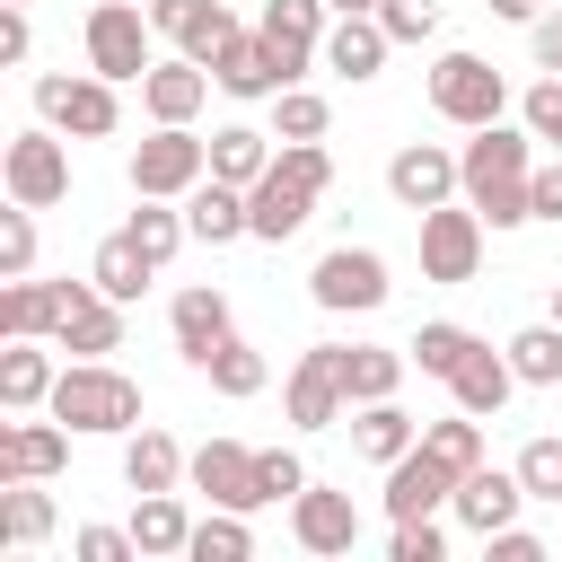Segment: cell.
Here are the masks:
<instances>
[{
    "label": "cell",
    "instance_id": "49",
    "mask_svg": "<svg viewBox=\"0 0 562 562\" xmlns=\"http://www.w3.org/2000/svg\"><path fill=\"white\" fill-rule=\"evenodd\" d=\"M70 553H79V562H132L140 544H132V527H79Z\"/></svg>",
    "mask_w": 562,
    "mask_h": 562
},
{
    "label": "cell",
    "instance_id": "56",
    "mask_svg": "<svg viewBox=\"0 0 562 562\" xmlns=\"http://www.w3.org/2000/svg\"><path fill=\"white\" fill-rule=\"evenodd\" d=\"M553 325H562V281H553Z\"/></svg>",
    "mask_w": 562,
    "mask_h": 562
},
{
    "label": "cell",
    "instance_id": "34",
    "mask_svg": "<svg viewBox=\"0 0 562 562\" xmlns=\"http://www.w3.org/2000/svg\"><path fill=\"white\" fill-rule=\"evenodd\" d=\"M193 369H202L220 395H263V378H272V369H263V351H255V342H237V334H228V342H211Z\"/></svg>",
    "mask_w": 562,
    "mask_h": 562
},
{
    "label": "cell",
    "instance_id": "11",
    "mask_svg": "<svg viewBox=\"0 0 562 562\" xmlns=\"http://www.w3.org/2000/svg\"><path fill=\"white\" fill-rule=\"evenodd\" d=\"M88 299H97V281H9L0 290V334H61Z\"/></svg>",
    "mask_w": 562,
    "mask_h": 562
},
{
    "label": "cell",
    "instance_id": "53",
    "mask_svg": "<svg viewBox=\"0 0 562 562\" xmlns=\"http://www.w3.org/2000/svg\"><path fill=\"white\" fill-rule=\"evenodd\" d=\"M536 70H562V0L536 18Z\"/></svg>",
    "mask_w": 562,
    "mask_h": 562
},
{
    "label": "cell",
    "instance_id": "24",
    "mask_svg": "<svg viewBox=\"0 0 562 562\" xmlns=\"http://www.w3.org/2000/svg\"><path fill=\"white\" fill-rule=\"evenodd\" d=\"M167 325H176V351H184V360H202L211 342H228V334H237V316H228V290H211V281H193V290H176V307H167Z\"/></svg>",
    "mask_w": 562,
    "mask_h": 562
},
{
    "label": "cell",
    "instance_id": "38",
    "mask_svg": "<svg viewBox=\"0 0 562 562\" xmlns=\"http://www.w3.org/2000/svg\"><path fill=\"white\" fill-rule=\"evenodd\" d=\"M193 562H246L255 553V527H246V509H211V518H193V544H184Z\"/></svg>",
    "mask_w": 562,
    "mask_h": 562
},
{
    "label": "cell",
    "instance_id": "30",
    "mask_svg": "<svg viewBox=\"0 0 562 562\" xmlns=\"http://www.w3.org/2000/svg\"><path fill=\"white\" fill-rule=\"evenodd\" d=\"M193 474V457L167 439V430H132V448H123V483L132 492H176Z\"/></svg>",
    "mask_w": 562,
    "mask_h": 562
},
{
    "label": "cell",
    "instance_id": "29",
    "mask_svg": "<svg viewBox=\"0 0 562 562\" xmlns=\"http://www.w3.org/2000/svg\"><path fill=\"white\" fill-rule=\"evenodd\" d=\"M149 272H158V263L140 255V237H132V228H114V237H105V246L88 255V281H97L105 299H123V307H132V299L149 290Z\"/></svg>",
    "mask_w": 562,
    "mask_h": 562
},
{
    "label": "cell",
    "instance_id": "54",
    "mask_svg": "<svg viewBox=\"0 0 562 562\" xmlns=\"http://www.w3.org/2000/svg\"><path fill=\"white\" fill-rule=\"evenodd\" d=\"M492 18H518V26H536V18H544V0H492Z\"/></svg>",
    "mask_w": 562,
    "mask_h": 562
},
{
    "label": "cell",
    "instance_id": "18",
    "mask_svg": "<svg viewBox=\"0 0 562 562\" xmlns=\"http://www.w3.org/2000/svg\"><path fill=\"white\" fill-rule=\"evenodd\" d=\"M149 26H158L176 53H193V61H220V44L237 35V18H228L220 0H149Z\"/></svg>",
    "mask_w": 562,
    "mask_h": 562
},
{
    "label": "cell",
    "instance_id": "5",
    "mask_svg": "<svg viewBox=\"0 0 562 562\" xmlns=\"http://www.w3.org/2000/svg\"><path fill=\"white\" fill-rule=\"evenodd\" d=\"M211 176V140H193L184 123H158L140 149H132V193H158V202H184L193 184Z\"/></svg>",
    "mask_w": 562,
    "mask_h": 562
},
{
    "label": "cell",
    "instance_id": "8",
    "mask_svg": "<svg viewBox=\"0 0 562 562\" xmlns=\"http://www.w3.org/2000/svg\"><path fill=\"white\" fill-rule=\"evenodd\" d=\"M474 272H483V211L430 202L422 211V281H474Z\"/></svg>",
    "mask_w": 562,
    "mask_h": 562
},
{
    "label": "cell",
    "instance_id": "6",
    "mask_svg": "<svg viewBox=\"0 0 562 562\" xmlns=\"http://www.w3.org/2000/svg\"><path fill=\"white\" fill-rule=\"evenodd\" d=\"M149 9H132V0H97L88 9V70H105V79H149Z\"/></svg>",
    "mask_w": 562,
    "mask_h": 562
},
{
    "label": "cell",
    "instance_id": "22",
    "mask_svg": "<svg viewBox=\"0 0 562 562\" xmlns=\"http://www.w3.org/2000/svg\"><path fill=\"white\" fill-rule=\"evenodd\" d=\"M474 536H492V527H509L518 509H527V483H518V465L501 474V465H474V474H457V501H448Z\"/></svg>",
    "mask_w": 562,
    "mask_h": 562
},
{
    "label": "cell",
    "instance_id": "36",
    "mask_svg": "<svg viewBox=\"0 0 562 562\" xmlns=\"http://www.w3.org/2000/svg\"><path fill=\"white\" fill-rule=\"evenodd\" d=\"M501 351H509L518 386H562V325H553V316H544V325H527V334H509Z\"/></svg>",
    "mask_w": 562,
    "mask_h": 562
},
{
    "label": "cell",
    "instance_id": "19",
    "mask_svg": "<svg viewBox=\"0 0 562 562\" xmlns=\"http://www.w3.org/2000/svg\"><path fill=\"white\" fill-rule=\"evenodd\" d=\"M386 26H378V9H334V26H325V70L334 79H378V61H386Z\"/></svg>",
    "mask_w": 562,
    "mask_h": 562
},
{
    "label": "cell",
    "instance_id": "16",
    "mask_svg": "<svg viewBox=\"0 0 562 562\" xmlns=\"http://www.w3.org/2000/svg\"><path fill=\"white\" fill-rule=\"evenodd\" d=\"M263 44H272V61L299 88V70L325 61V0H263Z\"/></svg>",
    "mask_w": 562,
    "mask_h": 562
},
{
    "label": "cell",
    "instance_id": "51",
    "mask_svg": "<svg viewBox=\"0 0 562 562\" xmlns=\"http://www.w3.org/2000/svg\"><path fill=\"white\" fill-rule=\"evenodd\" d=\"M527 211H536V220H562V158L527 176Z\"/></svg>",
    "mask_w": 562,
    "mask_h": 562
},
{
    "label": "cell",
    "instance_id": "23",
    "mask_svg": "<svg viewBox=\"0 0 562 562\" xmlns=\"http://www.w3.org/2000/svg\"><path fill=\"white\" fill-rule=\"evenodd\" d=\"M211 79H220L228 97H281V88H290V70L272 61V44H263V26H255V35L237 26V35L220 44V61H211Z\"/></svg>",
    "mask_w": 562,
    "mask_h": 562
},
{
    "label": "cell",
    "instance_id": "39",
    "mask_svg": "<svg viewBox=\"0 0 562 562\" xmlns=\"http://www.w3.org/2000/svg\"><path fill=\"white\" fill-rule=\"evenodd\" d=\"M132 237H140V255H149V263H167V255H176L193 228H184V211H167L158 193H140V211H132Z\"/></svg>",
    "mask_w": 562,
    "mask_h": 562
},
{
    "label": "cell",
    "instance_id": "40",
    "mask_svg": "<svg viewBox=\"0 0 562 562\" xmlns=\"http://www.w3.org/2000/svg\"><path fill=\"white\" fill-rule=\"evenodd\" d=\"M465 351H474V334H465V325H422V334L404 342V360H413L422 378H448V369H457Z\"/></svg>",
    "mask_w": 562,
    "mask_h": 562
},
{
    "label": "cell",
    "instance_id": "32",
    "mask_svg": "<svg viewBox=\"0 0 562 562\" xmlns=\"http://www.w3.org/2000/svg\"><path fill=\"white\" fill-rule=\"evenodd\" d=\"M132 544H140V553H158V562H167V553H184V544H193L184 501H176V492H140V509H132Z\"/></svg>",
    "mask_w": 562,
    "mask_h": 562
},
{
    "label": "cell",
    "instance_id": "20",
    "mask_svg": "<svg viewBox=\"0 0 562 562\" xmlns=\"http://www.w3.org/2000/svg\"><path fill=\"white\" fill-rule=\"evenodd\" d=\"M202 97H211V61H193V53H176V61H149V79H140V105H149V123H193V114H202Z\"/></svg>",
    "mask_w": 562,
    "mask_h": 562
},
{
    "label": "cell",
    "instance_id": "55",
    "mask_svg": "<svg viewBox=\"0 0 562 562\" xmlns=\"http://www.w3.org/2000/svg\"><path fill=\"white\" fill-rule=\"evenodd\" d=\"M325 9H378V0H325Z\"/></svg>",
    "mask_w": 562,
    "mask_h": 562
},
{
    "label": "cell",
    "instance_id": "2",
    "mask_svg": "<svg viewBox=\"0 0 562 562\" xmlns=\"http://www.w3.org/2000/svg\"><path fill=\"white\" fill-rule=\"evenodd\" d=\"M44 413L61 430H140V386L114 369V360H70L44 395Z\"/></svg>",
    "mask_w": 562,
    "mask_h": 562
},
{
    "label": "cell",
    "instance_id": "27",
    "mask_svg": "<svg viewBox=\"0 0 562 562\" xmlns=\"http://www.w3.org/2000/svg\"><path fill=\"white\" fill-rule=\"evenodd\" d=\"M53 378H61L53 351H44L35 334H9V351H0V404H9V413H35V404L53 395Z\"/></svg>",
    "mask_w": 562,
    "mask_h": 562
},
{
    "label": "cell",
    "instance_id": "3",
    "mask_svg": "<svg viewBox=\"0 0 562 562\" xmlns=\"http://www.w3.org/2000/svg\"><path fill=\"white\" fill-rule=\"evenodd\" d=\"M35 114H44L53 132H70V140H114V123H123L105 70H79V79L44 70V79H35Z\"/></svg>",
    "mask_w": 562,
    "mask_h": 562
},
{
    "label": "cell",
    "instance_id": "12",
    "mask_svg": "<svg viewBox=\"0 0 562 562\" xmlns=\"http://www.w3.org/2000/svg\"><path fill=\"white\" fill-rule=\"evenodd\" d=\"M386 193H395V202L422 220L430 202H457L465 184H457V158H448V149H430V140H404V149L386 158Z\"/></svg>",
    "mask_w": 562,
    "mask_h": 562
},
{
    "label": "cell",
    "instance_id": "26",
    "mask_svg": "<svg viewBox=\"0 0 562 562\" xmlns=\"http://www.w3.org/2000/svg\"><path fill=\"white\" fill-rule=\"evenodd\" d=\"M509 386H518V369H509V351H492V342H474V351L448 369V395H457L465 413H483V422L509 404Z\"/></svg>",
    "mask_w": 562,
    "mask_h": 562
},
{
    "label": "cell",
    "instance_id": "21",
    "mask_svg": "<svg viewBox=\"0 0 562 562\" xmlns=\"http://www.w3.org/2000/svg\"><path fill=\"white\" fill-rule=\"evenodd\" d=\"M61 457H70V430H61V422H9V430H0V492L61 474Z\"/></svg>",
    "mask_w": 562,
    "mask_h": 562
},
{
    "label": "cell",
    "instance_id": "10",
    "mask_svg": "<svg viewBox=\"0 0 562 562\" xmlns=\"http://www.w3.org/2000/svg\"><path fill=\"white\" fill-rule=\"evenodd\" d=\"M281 404H290V422H299V430H334V422H351V386H342V342H316V351H299V369H290Z\"/></svg>",
    "mask_w": 562,
    "mask_h": 562
},
{
    "label": "cell",
    "instance_id": "46",
    "mask_svg": "<svg viewBox=\"0 0 562 562\" xmlns=\"http://www.w3.org/2000/svg\"><path fill=\"white\" fill-rule=\"evenodd\" d=\"M378 26L395 44H430L439 35V0H378Z\"/></svg>",
    "mask_w": 562,
    "mask_h": 562
},
{
    "label": "cell",
    "instance_id": "43",
    "mask_svg": "<svg viewBox=\"0 0 562 562\" xmlns=\"http://www.w3.org/2000/svg\"><path fill=\"white\" fill-rule=\"evenodd\" d=\"M0 272H9V281H26V272H35V211H26V202H9V211H0Z\"/></svg>",
    "mask_w": 562,
    "mask_h": 562
},
{
    "label": "cell",
    "instance_id": "41",
    "mask_svg": "<svg viewBox=\"0 0 562 562\" xmlns=\"http://www.w3.org/2000/svg\"><path fill=\"white\" fill-rule=\"evenodd\" d=\"M0 536H9V544H44V536H53V501L26 492V483H9V492H0Z\"/></svg>",
    "mask_w": 562,
    "mask_h": 562
},
{
    "label": "cell",
    "instance_id": "9",
    "mask_svg": "<svg viewBox=\"0 0 562 562\" xmlns=\"http://www.w3.org/2000/svg\"><path fill=\"white\" fill-rule=\"evenodd\" d=\"M386 255H369V246H334V255H316V272H307V299L325 307V316H351V307H386Z\"/></svg>",
    "mask_w": 562,
    "mask_h": 562
},
{
    "label": "cell",
    "instance_id": "14",
    "mask_svg": "<svg viewBox=\"0 0 562 562\" xmlns=\"http://www.w3.org/2000/svg\"><path fill=\"white\" fill-rule=\"evenodd\" d=\"M290 536H299V553H351V544H360V509H351V492L307 483V492L290 501Z\"/></svg>",
    "mask_w": 562,
    "mask_h": 562
},
{
    "label": "cell",
    "instance_id": "47",
    "mask_svg": "<svg viewBox=\"0 0 562 562\" xmlns=\"http://www.w3.org/2000/svg\"><path fill=\"white\" fill-rule=\"evenodd\" d=\"M518 114H527V132H536V140H553V158H562V70H553V79H536V88L518 97Z\"/></svg>",
    "mask_w": 562,
    "mask_h": 562
},
{
    "label": "cell",
    "instance_id": "1",
    "mask_svg": "<svg viewBox=\"0 0 562 562\" xmlns=\"http://www.w3.org/2000/svg\"><path fill=\"white\" fill-rule=\"evenodd\" d=\"M527 176H536V132H509V123H483L465 149H457V184L465 202L483 211V228H527Z\"/></svg>",
    "mask_w": 562,
    "mask_h": 562
},
{
    "label": "cell",
    "instance_id": "45",
    "mask_svg": "<svg viewBox=\"0 0 562 562\" xmlns=\"http://www.w3.org/2000/svg\"><path fill=\"white\" fill-rule=\"evenodd\" d=\"M518 483H527V501H562V439H527L518 448Z\"/></svg>",
    "mask_w": 562,
    "mask_h": 562
},
{
    "label": "cell",
    "instance_id": "17",
    "mask_svg": "<svg viewBox=\"0 0 562 562\" xmlns=\"http://www.w3.org/2000/svg\"><path fill=\"white\" fill-rule=\"evenodd\" d=\"M193 492H211V509H263L255 448H237V439H211V448H193Z\"/></svg>",
    "mask_w": 562,
    "mask_h": 562
},
{
    "label": "cell",
    "instance_id": "42",
    "mask_svg": "<svg viewBox=\"0 0 562 562\" xmlns=\"http://www.w3.org/2000/svg\"><path fill=\"white\" fill-rule=\"evenodd\" d=\"M272 123H281V140H325V97L316 88H281L272 97Z\"/></svg>",
    "mask_w": 562,
    "mask_h": 562
},
{
    "label": "cell",
    "instance_id": "57",
    "mask_svg": "<svg viewBox=\"0 0 562 562\" xmlns=\"http://www.w3.org/2000/svg\"><path fill=\"white\" fill-rule=\"evenodd\" d=\"M18 9H26V0H18Z\"/></svg>",
    "mask_w": 562,
    "mask_h": 562
},
{
    "label": "cell",
    "instance_id": "28",
    "mask_svg": "<svg viewBox=\"0 0 562 562\" xmlns=\"http://www.w3.org/2000/svg\"><path fill=\"white\" fill-rule=\"evenodd\" d=\"M413 439H422V422H413V413H404L395 395H378V404H351V448H360V457L395 465V457H404Z\"/></svg>",
    "mask_w": 562,
    "mask_h": 562
},
{
    "label": "cell",
    "instance_id": "15",
    "mask_svg": "<svg viewBox=\"0 0 562 562\" xmlns=\"http://www.w3.org/2000/svg\"><path fill=\"white\" fill-rule=\"evenodd\" d=\"M439 501H457V474L413 439V448L386 465V518H439Z\"/></svg>",
    "mask_w": 562,
    "mask_h": 562
},
{
    "label": "cell",
    "instance_id": "25",
    "mask_svg": "<svg viewBox=\"0 0 562 562\" xmlns=\"http://www.w3.org/2000/svg\"><path fill=\"white\" fill-rule=\"evenodd\" d=\"M184 228H193L202 246H228V237H255V228H246V184H228V176H202V184L184 193Z\"/></svg>",
    "mask_w": 562,
    "mask_h": 562
},
{
    "label": "cell",
    "instance_id": "37",
    "mask_svg": "<svg viewBox=\"0 0 562 562\" xmlns=\"http://www.w3.org/2000/svg\"><path fill=\"white\" fill-rule=\"evenodd\" d=\"M263 167H272V140H263V132H246V123L211 132V176H228V184H255Z\"/></svg>",
    "mask_w": 562,
    "mask_h": 562
},
{
    "label": "cell",
    "instance_id": "52",
    "mask_svg": "<svg viewBox=\"0 0 562 562\" xmlns=\"http://www.w3.org/2000/svg\"><path fill=\"white\" fill-rule=\"evenodd\" d=\"M26 44H35V35H26V9L0 0V61H26Z\"/></svg>",
    "mask_w": 562,
    "mask_h": 562
},
{
    "label": "cell",
    "instance_id": "31",
    "mask_svg": "<svg viewBox=\"0 0 562 562\" xmlns=\"http://www.w3.org/2000/svg\"><path fill=\"white\" fill-rule=\"evenodd\" d=\"M404 351H386V342H342V386H351V404H378V395H395L404 386Z\"/></svg>",
    "mask_w": 562,
    "mask_h": 562
},
{
    "label": "cell",
    "instance_id": "4",
    "mask_svg": "<svg viewBox=\"0 0 562 562\" xmlns=\"http://www.w3.org/2000/svg\"><path fill=\"white\" fill-rule=\"evenodd\" d=\"M430 105H439L448 123L483 132V123H501V105H509V79H501L483 53H439V61H430Z\"/></svg>",
    "mask_w": 562,
    "mask_h": 562
},
{
    "label": "cell",
    "instance_id": "48",
    "mask_svg": "<svg viewBox=\"0 0 562 562\" xmlns=\"http://www.w3.org/2000/svg\"><path fill=\"white\" fill-rule=\"evenodd\" d=\"M395 562H448V536H439V518H395V544H386Z\"/></svg>",
    "mask_w": 562,
    "mask_h": 562
},
{
    "label": "cell",
    "instance_id": "7",
    "mask_svg": "<svg viewBox=\"0 0 562 562\" xmlns=\"http://www.w3.org/2000/svg\"><path fill=\"white\" fill-rule=\"evenodd\" d=\"M0 184H9V202H26V211L70 202V149H61V132H18V140L0 149Z\"/></svg>",
    "mask_w": 562,
    "mask_h": 562
},
{
    "label": "cell",
    "instance_id": "33",
    "mask_svg": "<svg viewBox=\"0 0 562 562\" xmlns=\"http://www.w3.org/2000/svg\"><path fill=\"white\" fill-rule=\"evenodd\" d=\"M53 342H61V351H79V360H105V351H123V299H105V290H97V299H88V307H79V316L53 334Z\"/></svg>",
    "mask_w": 562,
    "mask_h": 562
},
{
    "label": "cell",
    "instance_id": "35",
    "mask_svg": "<svg viewBox=\"0 0 562 562\" xmlns=\"http://www.w3.org/2000/svg\"><path fill=\"white\" fill-rule=\"evenodd\" d=\"M422 448H430L448 474H474V465H483V413H465V404H457L448 422H422Z\"/></svg>",
    "mask_w": 562,
    "mask_h": 562
},
{
    "label": "cell",
    "instance_id": "50",
    "mask_svg": "<svg viewBox=\"0 0 562 562\" xmlns=\"http://www.w3.org/2000/svg\"><path fill=\"white\" fill-rule=\"evenodd\" d=\"M483 544H492V562H544V544H536V536H527L518 518H509V527H492Z\"/></svg>",
    "mask_w": 562,
    "mask_h": 562
},
{
    "label": "cell",
    "instance_id": "44",
    "mask_svg": "<svg viewBox=\"0 0 562 562\" xmlns=\"http://www.w3.org/2000/svg\"><path fill=\"white\" fill-rule=\"evenodd\" d=\"M255 483H263V501H299L316 474L299 465V448H255Z\"/></svg>",
    "mask_w": 562,
    "mask_h": 562
},
{
    "label": "cell",
    "instance_id": "13",
    "mask_svg": "<svg viewBox=\"0 0 562 562\" xmlns=\"http://www.w3.org/2000/svg\"><path fill=\"white\" fill-rule=\"evenodd\" d=\"M307 211H316V184H299L290 167H263V176L246 184V228H255L263 246L299 237V228H307Z\"/></svg>",
    "mask_w": 562,
    "mask_h": 562
}]
</instances>
